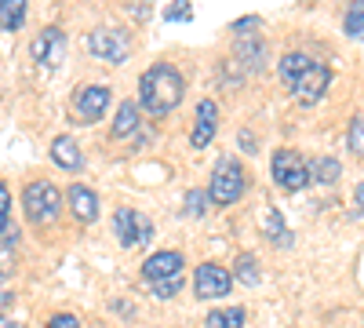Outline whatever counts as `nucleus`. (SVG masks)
<instances>
[{
    "mask_svg": "<svg viewBox=\"0 0 364 328\" xmlns=\"http://www.w3.org/2000/svg\"><path fill=\"white\" fill-rule=\"evenodd\" d=\"M0 328H18V324H15L11 317H0Z\"/></svg>",
    "mask_w": 364,
    "mask_h": 328,
    "instance_id": "32",
    "label": "nucleus"
},
{
    "mask_svg": "<svg viewBox=\"0 0 364 328\" xmlns=\"http://www.w3.org/2000/svg\"><path fill=\"white\" fill-rule=\"evenodd\" d=\"M139 121H142L139 102H120V106H117V117H113V139L135 135V132H139Z\"/></svg>",
    "mask_w": 364,
    "mask_h": 328,
    "instance_id": "15",
    "label": "nucleus"
},
{
    "mask_svg": "<svg viewBox=\"0 0 364 328\" xmlns=\"http://www.w3.org/2000/svg\"><path fill=\"white\" fill-rule=\"evenodd\" d=\"M343 29H346V37H353V41H364V0H353V4L346 8Z\"/></svg>",
    "mask_w": 364,
    "mask_h": 328,
    "instance_id": "20",
    "label": "nucleus"
},
{
    "mask_svg": "<svg viewBox=\"0 0 364 328\" xmlns=\"http://www.w3.org/2000/svg\"><path fill=\"white\" fill-rule=\"evenodd\" d=\"M48 328H80V324H77L73 314H55V317L48 321Z\"/></svg>",
    "mask_w": 364,
    "mask_h": 328,
    "instance_id": "30",
    "label": "nucleus"
},
{
    "mask_svg": "<svg viewBox=\"0 0 364 328\" xmlns=\"http://www.w3.org/2000/svg\"><path fill=\"white\" fill-rule=\"evenodd\" d=\"M26 22V0H0V29H18Z\"/></svg>",
    "mask_w": 364,
    "mask_h": 328,
    "instance_id": "19",
    "label": "nucleus"
},
{
    "mask_svg": "<svg viewBox=\"0 0 364 328\" xmlns=\"http://www.w3.org/2000/svg\"><path fill=\"white\" fill-rule=\"evenodd\" d=\"M164 18H171V22H190V18H193L190 0H171L168 11H164Z\"/></svg>",
    "mask_w": 364,
    "mask_h": 328,
    "instance_id": "26",
    "label": "nucleus"
},
{
    "mask_svg": "<svg viewBox=\"0 0 364 328\" xmlns=\"http://www.w3.org/2000/svg\"><path fill=\"white\" fill-rule=\"evenodd\" d=\"M70 208H73L77 223H95L99 219V194L84 183H77V186H70Z\"/></svg>",
    "mask_w": 364,
    "mask_h": 328,
    "instance_id": "11",
    "label": "nucleus"
},
{
    "mask_svg": "<svg viewBox=\"0 0 364 328\" xmlns=\"http://www.w3.org/2000/svg\"><path fill=\"white\" fill-rule=\"evenodd\" d=\"M208 204H211V197H208L204 190H190V194H186V216L200 219V216L208 212Z\"/></svg>",
    "mask_w": 364,
    "mask_h": 328,
    "instance_id": "25",
    "label": "nucleus"
},
{
    "mask_svg": "<svg viewBox=\"0 0 364 328\" xmlns=\"http://www.w3.org/2000/svg\"><path fill=\"white\" fill-rule=\"evenodd\" d=\"M233 288V274L226 270V266L219 263H200L197 274H193V292L200 295V300H223V295H230Z\"/></svg>",
    "mask_w": 364,
    "mask_h": 328,
    "instance_id": "6",
    "label": "nucleus"
},
{
    "mask_svg": "<svg viewBox=\"0 0 364 328\" xmlns=\"http://www.w3.org/2000/svg\"><path fill=\"white\" fill-rule=\"evenodd\" d=\"M233 281H240V285H259L262 277H259V266H255V255L252 252H245L237 259V266H233Z\"/></svg>",
    "mask_w": 364,
    "mask_h": 328,
    "instance_id": "21",
    "label": "nucleus"
},
{
    "mask_svg": "<svg viewBox=\"0 0 364 328\" xmlns=\"http://www.w3.org/2000/svg\"><path fill=\"white\" fill-rule=\"evenodd\" d=\"M22 208H26V219L37 223V226H51L63 216V194H58L55 183L48 179H37L22 190Z\"/></svg>",
    "mask_w": 364,
    "mask_h": 328,
    "instance_id": "2",
    "label": "nucleus"
},
{
    "mask_svg": "<svg viewBox=\"0 0 364 328\" xmlns=\"http://www.w3.org/2000/svg\"><path fill=\"white\" fill-rule=\"evenodd\" d=\"M8 208H11V194H8L4 183H0V233L8 230Z\"/></svg>",
    "mask_w": 364,
    "mask_h": 328,
    "instance_id": "28",
    "label": "nucleus"
},
{
    "mask_svg": "<svg viewBox=\"0 0 364 328\" xmlns=\"http://www.w3.org/2000/svg\"><path fill=\"white\" fill-rule=\"evenodd\" d=\"M51 161H55L58 168H66V171L84 168V157H80V146H77V139H70V135H58V139L51 142Z\"/></svg>",
    "mask_w": 364,
    "mask_h": 328,
    "instance_id": "13",
    "label": "nucleus"
},
{
    "mask_svg": "<svg viewBox=\"0 0 364 328\" xmlns=\"http://www.w3.org/2000/svg\"><path fill=\"white\" fill-rule=\"evenodd\" d=\"M182 92H186L182 73L168 63H157L139 80V106H146V113H154V117H164L182 102Z\"/></svg>",
    "mask_w": 364,
    "mask_h": 328,
    "instance_id": "1",
    "label": "nucleus"
},
{
    "mask_svg": "<svg viewBox=\"0 0 364 328\" xmlns=\"http://www.w3.org/2000/svg\"><path fill=\"white\" fill-rule=\"evenodd\" d=\"M139 212L135 208H117V216H113V233H117V241L124 245V248H135V237H139Z\"/></svg>",
    "mask_w": 364,
    "mask_h": 328,
    "instance_id": "14",
    "label": "nucleus"
},
{
    "mask_svg": "<svg viewBox=\"0 0 364 328\" xmlns=\"http://www.w3.org/2000/svg\"><path fill=\"white\" fill-rule=\"evenodd\" d=\"M343 175V164L336 161V157H317V161H310V183H336V179Z\"/></svg>",
    "mask_w": 364,
    "mask_h": 328,
    "instance_id": "17",
    "label": "nucleus"
},
{
    "mask_svg": "<svg viewBox=\"0 0 364 328\" xmlns=\"http://www.w3.org/2000/svg\"><path fill=\"white\" fill-rule=\"evenodd\" d=\"M266 233H269L277 245H291V237L284 233V219H281L277 208H269V212H266Z\"/></svg>",
    "mask_w": 364,
    "mask_h": 328,
    "instance_id": "22",
    "label": "nucleus"
},
{
    "mask_svg": "<svg viewBox=\"0 0 364 328\" xmlns=\"http://www.w3.org/2000/svg\"><path fill=\"white\" fill-rule=\"evenodd\" d=\"M314 66V58L310 55H302V51H291V55H284L281 58V66H277V77H281V84L288 88V92H291V84L302 77V73H306Z\"/></svg>",
    "mask_w": 364,
    "mask_h": 328,
    "instance_id": "16",
    "label": "nucleus"
},
{
    "mask_svg": "<svg viewBox=\"0 0 364 328\" xmlns=\"http://www.w3.org/2000/svg\"><path fill=\"white\" fill-rule=\"evenodd\" d=\"M182 274V252H154L146 263H142V277L154 285V281H164V277H175Z\"/></svg>",
    "mask_w": 364,
    "mask_h": 328,
    "instance_id": "10",
    "label": "nucleus"
},
{
    "mask_svg": "<svg viewBox=\"0 0 364 328\" xmlns=\"http://www.w3.org/2000/svg\"><path fill=\"white\" fill-rule=\"evenodd\" d=\"M248 190V175L245 168H240L233 157H223L215 164V171H211V186H208V197L215 204H233L240 201V194Z\"/></svg>",
    "mask_w": 364,
    "mask_h": 328,
    "instance_id": "3",
    "label": "nucleus"
},
{
    "mask_svg": "<svg viewBox=\"0 0 364 328\" xmlns=\"http://www.w3.org/2000/svg\"><path fill=\"white\" fill-rule=\"evenodd\" d=\"M106 110H109V92H106V88H99V84L77 88V95H73V117H77V121L95 125V121L106 117Z\"/></svg>",
    "mask_w": 364,
    "mask_h": 328,
    "instance_id": "7",
    "label": "nucleus"
},
{
    "mask_svg": "<svg viewBox=\"0 0 364 328\" xmlns=\"http://www.w3.org/2000/svg\"><path fill=\"white\" fill-rule=\"evenodd\" d=\"M269 168H273V183L288 194H299V190L310 186V161L299 150H277Z\"/></svg>",
    "mask_w": 364,
    "mask_h": 328,
    "instance_id": "5",
    "label": "nucleus"
},
{
    "mask_svg": "<svg viewBox=\"0 0 364 328\" xmlns=\"http://www.w3.org/2000/svg\"><path fill=\"white\" fill-rule=\"evenodd\" d=\"M204 328H245V307H226V310H211Z\"/></svg>",
    "mask_w": 364,
    "mask_h": 328,
    "instance_id": "18",
    "label": "nucleus"
},
{
    "mask_svg": "<svg viewBox=\"0 0 364 328\" xmlns=\"http://www.w3.org/2000/svg\"><path fill=\"white\" fill-rule=\"evenodd\" d=\"M357 204H360V212H364V183L357 186Z\"/></svg>",
    "mask_w": 364,
    "mask_h": 328,
    "instance_id": "31",
    "label": "nucleus"
},
{
    "mask_svg": "<svg viewBox=\"0 0 364 328\" xmlns=\"http://www.w3.org/2000/svg\"><path fill=\"white\" fill-rule=\"evenodd\" d=\"M215 128H219V110H215V102H200V106H197V125H193V146H197V150L215 139Z\"/></svg>",
    "mask_w": 364,
    "mask_h": 328,
    "instance_id": "12",
    "label": "nucleus"
},
{
    "mask_svg": "<svg viewBox=\"0 0 364 328\" xmlns=\"http://www.w3.org/2000/svg\"><path fill=\"white\" fill-rule=\"evenodd\" d=\"M346 146H350V154L364 157V117H353L350 135H346Z\"/></svg>",
    "mask_w": 364,
    "mask_h": 328,
    "instance_id": "24",
    "label": "nucleus"
},
{
    "mask_svg": "<svg viewBox=\"0 0 364 328\" xmlns=\"http://www.w3.org/2000/svg\"><path fill=\"white\" fill-rule=\"evenodd\" d=\"M87 51L99 58V63H128V55H132V37L124 33V29H117V26H99V29H91L87 33Z\"/></svg>",
    "mask_w": 364,
    "mask_h": 328,
    "instance_id": "4",
    "label": "nucleus"
},
{
    "mask_svg": "<svg viewBox=\"0 0 364 328\" xmlns=\"http://www.w3.org/2000/svg\"><path fill=\"white\" fill-rule=\"evenodd\" d=\"M149 241H154V223L142 216V219H139V237H135V245H149Z\"/></svg>",
    "mask_w": 364,
    "mask_h": 328,
    "instance_id": "29",
    "label": "nucleus"
},
{
    "mask_svg": "<svg viewBox=\"0 0 364 328\" xmlns=\"http://www.w3.org/2000/svg\"><path fill=\"white\" fill-rule=\"evenodd\" d=\"M4 233L8 237H4V245H0V281H4L15 266V233L11 230H4Z\"/></svg>",
    "mask_w": 364,
    "mask_h": 328,
    "instance_id": "23",
    "label": "nucleus"
},
{
    "mask_svg": "<svg viewBox=\"0 0 364 328\" xmlns=\"http://www.w3.org/2000/svg\"><path fill=\"white\" fill-rule=\"evenodd\" d=\"M328 84H331L328 66H317V63H314L306 73L291 84V95H295L299 106H317V102L324 99V92H328Z\"/></svg>",
    "mask_w": 364,
    "mask_h": 328,
    "instance_id": "8",
    "label": "nucleus"
},
{
    "mask_svg": "<svg viewBox=\"0 0 364 328\" xmlns=\"http://www.w3.org/2000/svg\"><path fill=\"white\" fill-rule=\"evenodd\" d=\"M178 288H182V277L175 274V277H164V281H154V292L161 295V300H171V295H178Z\"/></svg>",
    "mask_w": 364,
    "mask_h": 328,
    "instance_id": "27",
    "label": "nucleus"
},
{
    "mask_svg": "<svg viewBox=\"0 0 364 328\" xmlns=\"http://www.w3.org/2000/svg\"><path fill=\"white\" fill-rule=\"evenodd\" d=\"M63 48H66V33L58 26H48V29H41L37 41H33V58L41 66H55L58 58H63Z\"/></svg>",
    "mask_w": 364,
    "mask_h": 328,
    "instance_id": "9",
    "label": "nucleus"
}]
</instances>
